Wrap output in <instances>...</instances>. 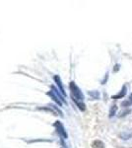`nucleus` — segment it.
I'll use <instances>...</instances> for the list:
<instances>
[{"label":"nucleus","mask_w":132,"mask_h":148,"mask_svg":"<svg viewBox=\"0 0 132 148\" xmlns=\"http://www.w3.org/2000/svg\"><path fill=\"white\" fill-rule=\"evenodd\" d=\"M126 91H127V89H126V85H124L123 87H122L121 91L119 92L117 95H116V96H114L112 98H114V99H119V98L124 97V96H125V94H126Z\"/></svg>","instance_id":"obj_1"},{"label":"nucleus","mask_w":132,"mask_h":148,"mask_svg":"<svg viewBox=\"0 0 132 148\" xmlns=\"http://www.w3.org/2000/svg\"><path fill=\"white\" fill-rule=\"evenodd\" d=\"M116 111H117V107L116 106V105H114V106H112V108H111V110H110L109 116H114V114H116Z\"/></svg>","instance_id":"obj_2"}]
</instances>
